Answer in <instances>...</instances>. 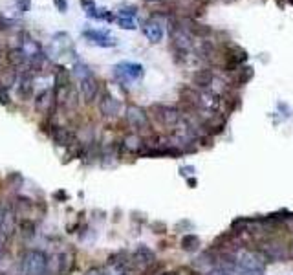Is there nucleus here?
<instances>
[{
  "label": "nucleus",
  "instance_id": "obj_1",
  "mask_svg": "<svg viewBox=\"0 0 293 275\" xmlns=\"http://www.w3.org/2000/svg\"><path fill=\"white\" fill-rule=\"evenodd\" d=\"M50 268V257L39 248H28L19 259L20 275H44Z\"/></svg>",
  "mask_w": 293,
  "mask_h": 275
},
{
  "label": "nucleus",
  "instance_id": "obj_2",
  "mask_svg": "<svg viewBox=\"0 0 293 275\" xmlns=\"http://www.w3.org/2000/svg\"><path fill=\"white\" fill-rule=\"evenodd\" d=\"M19 48L22 50L24 57L28 61V66L32 72H40L48 64V57H46L42 46L35 40L33 37H30L28 33H22L20 35V44Z\"/></svg>",
  "mask_w": 293,
  "mask_h": 275
},
{
  "label": "nucleus",
  "instance_id": "obj_3",
  "mask_svg": "<svg viewBox=\"0 0 293 275\" xmlns=\"http://www.w3.org/2000/svg\"><path fill=\"white\" fill-rule=\"evenodd\" d=\"M255 248L266 257L267 263H284V261H288V240L282 238L280 235L264 238L259 244H255Z\"/></svg>",
  "mask_w": 293,
  "mask_h": 275
},
{
  "label": "nucleus",
  "instance_id": "obj_4",
  "mask_svg": "<svg viewBox=\"0 0 293 275\" xmlns=\"http://www.w3.org/2000/svg\"><path fill=\"white\" fill-rule=\"evenodd\" d=\"M234 259H236V266L246 272H253V274H264L267 266L266 257L262 255L260 251L257 248H242L240 251L234 253Z\"/></svg>",
  "mask_w": 293,
  "mask_h": 275
},
{
  "label": "nucleus",
  "instance_id": "obj_5",
  "mask_svg": "<svg viewBox=\"0 0 293 275\" xmlns=\"http://www.w3.org/2000/svg\"><path fill=\"white\" fill-rule=\"evenodd\" d=\"M150 114L156 119V123H160L163 128H169L170 132L178 127V123L182 121V110L174 105H162V103L152 105Z\"/></svg>",
  "mask_w": 293,
  "mask_h": 275
},
{
  "label": "nucleus",
  "instance_id": "obj_6",
  "mask_svg": "<svg viewBox=\"0 0 293 275\" xmlns=\"http://www.w3.org/2000/svg\"><path fill=\"white\" fill-rule=\"evenodd\" d=\"M145 70L143 66L139 63H129V61H123L114 66V76H116L117 81L121 83H134V81H139L143 77Z\"/></svg>",
  "mask_w": 293,
  "mask_h": 275
},
{
  "label": "nucleus",
  "instance_id": "obj_7",
  "mask_svg": "<svg viewBox=\"0 0 293 275\" xmlns=\"http://www.w3.org/2000/svg\"><path fill=\"white\" fill-rule=\"evenodd\" d=\"M125 119L127 125L134 130V132H143L150 127V118L147 114V110L137 107V105H130L127 112H125Z\"/></svg>",
  "mask_w": 293,
  "mask_h": 275
},
{
  "label": "nucleus",
  "instance_id": "obj_8",
  "mask_svg": "<svg viewBox=\"0 0 293 275\" xmlns=\"http://www.w3.org/2000/svg\"><path fill=\"white\" fill-rule=\"evenodd\" d=\"M130 257H132V263H134V268L139 274H145L152 264L158 263L156 253L150 250L149 246H145V244H137L136 250L130 253Z\"/></svg>",
  "mask_w": 293,
  "mask_h": 275
},
{
  "label": "nucleus",
  "instance_id": "obj_9",
  "mask_svg": "<svg viewBox=\"0 0 293 275\" xmlns=\"http://www.w3.org/2000/svg\"><path fill=\"white\" fill-rule=\"evenodd\" d=\"M108 266H112L117 275H134L136 274V268H134V263H132V257L129 255L127 251L112 253V255L108 257Z\"/></svg>",
  "mask_w": 293,
  "mask_h": 275
},
{
  "label": "nucleus",
  "instance_id": "obj_10",
  "mask_svg": "<svg viewBox=\"0 0 293 275\" xmlns=\"http://www.w3.org/2000/svg\"><path fill=\"white\" fill-rule=\"evenodd\" d=\"M50 268H53V272L57 275H68L75 268V255H73V251H61L57 255H53L52 261H50Z\"/></svg>",
  "mask_w": 293,
  "mask_h": 275
},
{
  "label": "nucleus",
  "instance_id": "obj_11",
  "mask_svg": "<svg viewBox=\"0 0 293 275\" xmlns=\"http://www.w3.org/2000/svg\"><path fill=\"white\" fill-rule=\"evenodd\" d=\"M55 107H57V103H55V90L53 88H46L37 94V97H35V110L39 114L52 116L55 112Z\"/></svg>",
  "mask_w": 293,
  "mask_h": 275
},
{
  "label": "nucleus",
  "instance_id": "obj_12",
  "mask_svg": "<svg viewBox=\"0 0 293 275\" xmlns=\"http://www.w3.org/2000/svg\"><path fill=\"white\" fill-rule=\"evenodd\" d=\"M98 109L101 112V116H104V118H116L119 114V110H121V103H119L117 97L112 96L110 92L104 90L103 94L99 96Z\"/></svg>",
  "mask_w": 293,
  "mask_h": 275
},
{
  "label": "nucleus",
  "instance_id": "obj_13",
  "mask_svg": "<svg viewBox=\"0 0 293 275\" xmlns=\"http://www.w3.org/2000/svg\"><path fill=\"white\" fill-rule=\"evenodd\" d=\"M83 37L88 42H92V44L99 46V48H112V46H116V39L112 37L106 30H85Z\"/></svg>",
  "mask_w": 293,
  "mask_h": 275
},
{
  "label": "nucleus",
  "instance_id": "obj_14",
  "mask_svg": "<svg viewBox=\"0 0 293 275\" xmlns=\"http://www.w3.org/2000/svg\"><path fill=\"white\" fill-rule=\"evenodd\" d=\"M52 140L57 143V145H63V147H72L73 143H77V136L73 134L70 128L61 127V125H52V128L48 130Z\"/></svg>",
  "mask_w": 293,
  "mask_h": 275
},
{
  "label": "nucleus",
  "instance_id": "obj_15",
  "mask_svg": "<svg viewBox=\"0 0 293 275\" xmlns=\"http://www.w3.org/2000/svg\"><path fill=\"white\" fill-rule=\"evenodd\" d=\"M79 92H81V96H83L85 103L96 101L99 96L98 79H96L94 76H88V77H85V79H81V81H79Z\"/></svg>",
  "mask_w": 293,
  "mask_h": 275
},
{
  "label": "nucleus",
  "instance_id": "obj_16",
  "mask_svg": "<svg viewBox=\"0 0 293 275\" xmlns=\"http://www.w3.org/2000/svg\"><path fill=\"white\" fill-rule=\"evenodd\" d=\"M145 145H147V141L139 136V132H129V134H125L123 141H121V149L129 151V153H136V154H141Z\"/></svg>",
  "mask_w": 293,
  "mask_h": 275
},
{
  "label": "nucleus",
  "instance_id": "obj_17",
  "mask_svg": "<svg viewBox=\"0 0 293 275\" xmlns=\"http://www.w3.org/2000/svg\"><path fill=\"white\" fill-rule=\"evenodd\" d=\"M17 94L22 101H28L33 94V77L32 72H22L19 74V81H17Z\"/></svg>",
  "mask_w": 293,
  "mask_h": 275
},
{
  "label": "nucleus",
  "instance_id": "obj_18",
  "mask_svg": "<svg viewBox=\"0 0 293 275\" xmlns=\"http://www.w3.org/2000/svg\"><path fill=\"white\" fill-rule=\"evenodd\" d=\"M213 83H215V74L209 68H202L193 74V86L196 90H209Z\"/></svg>",
  "mask_w": 293,
  "mask_h": 275
},
{
  "label": "nucleus",
  "instance_id": "obj_19",
  "mask_svg": "<svg viewBox=\"0 0 293 275\" xmlns=\"http://www.w3.org/2000/svg\"><path fill=\"white\" fill-rule=\"evenodd\" d=\"M143 35L149 39L150 42H162L163 39V28L158 20L150 19L143 24Z\"/></svg>",
  "mask_w": 293,
  "mask_h": 275
},
{
  "label": "nucleus",
  "instance_id": "obj_20",
  "mask_svg": "<svg viewBox=\"0 0 293 275\" xmlns=\"http://www.w3.org/2000/svg\"><path fill=\"white\" fill-rule=\"evenodd\" d=\"M13 211L19 218H32L30 215L33 211V200L28 196H17L13 202Z\"/></svg>",
  "mask_w": 293,
  "mask_h": 275
},
{
  "label": "nucleus",
  "instance_id": "obj_21",
  "mask_svg": "<svg viewBox=\"0 0 293 275\" xmlns=\"http://www.w3.org/2000/svg\"><path fill=\"white\" fill-rule=\"evenodd\" d=\"M200 246H202V238L198 237L196 233H185L180 238V248L187 253H196L200 251Z\"/></svg>",
  "mask_w": 293,
  "mask_h": 275
},
{
  "label": "nucleus",
  "instance_id": "obj_22",
  "mask_svg": "<svg viewBox=\"0 0 293 275\" xmlns=\"http://www.w3.org/2000/svg\"><path fill=\"white\" fill-rule=\"evenodd\" d=\"M68 46H70V37H68L66 33H57V35H53L52 39L50 51H52V53H63Z\"/></svg>",
  "mask_w": 293,
  "mask_h": 275
},
{
  "label": "nucleus",
  "instance_id": "obj_23",
  "mask_svg": "<svg viewBox=\"0 0 293 275\" xmlns=\"http://www.w3.org/2000/svg\"><path fill=\"white\" fill-rule=\"evenodd\" d=\"M17 233H20L24 238L33 237V235H35V222H33L32 218H19Z\"/></svg>",
  "mask_w": 293,
  "mask_h": 275
},
{
  "label": "nucleus",
  "instance_id": "obj_24",
  "mask_svg": "<svg viewBox=\"0 0 293 275\" xmlns=\"http://www.w3.org/2000/svg\"><path fill=\"white\" fill-rule=\"evenodd\" d=\"M73 77L77 79V81H81V79H85V77L88 76H94L90 70V66H86L85 63H75L73 64V70H72Z\"/></svg>",
  "mask_w": 293,
  "mask_h": 275
},
{
  "label": "nucleus",
  "instance_id": "obj_25",
  "mask_svg": "<svg viewBox=\"0 0 293 275\" xmlns=\"http://www.w3.org/2000/svg\"><path fill=\"white\" fill-rule=\"evenodd\" d=\"M81 6H83V9H85V13L88 15V17H92V19H98V7H96V4H94V0H81Z\"/></svg>",
  "mask_w": 293,
  "mask_h": 275
},
{
  "label": "nucleus",
  "instance_id": "obj_26",
  "mask_svg": "<svg viewBox=\"0 0 293 275\" xmlns=\"http://www.w3.org/2000/svg\"><path fill=\"white\" fill-rule=\"evenodd\" d=\"M137 15V9L134 6H127V7H121L119 11H117V19H136Z\"/></svg>",
  "mask_w": 293,
  "mask_h": 275
},
{
  "label": "nucleus",
  "instance_id": "obj_27",
  "mask_svg": "<svg viewBox=\"0 0 293 275\" xmlns=\"http://www.w3.org/2000/svg\"><path fill=\"white\" fill-rule=\"evenodd\" d=\"M117 24L119 28H123V30H136V20L134 19H117Z\"/></svg>",
  "mask_w": 293,
  "mask_h": 275
},
{
  "label": "nucleus",
  "instance_id": "obj_28",
  "mask_svg": "<svg viewBox=\"0 0 293 275\" xmlns=\"http://www.w3.org/2000/svg\"><path fill=\"white\" fill-rule=\"evenodd\" d=\"M83 275H110V272L106 268H103V266H92Z\"/></svg>",
  "mask_w": 293,
  "mask_h": 275
},
{
  "label": "nucleus",
  "instance_id": "obj_29",
  "mask_svg": "<svg viewBox=\"0 0 293 275\" xmlns=\"http://www.w3.org/2000/svg\"><path fill=\"white\" fill-rule=\"evenodd\" d=\"M15 6L20 13H26L32 7V0H15Z\"/></svg>",
  "mask_w": 293,
  "mask_h": 275
},
{
  "label": "nucleus",
  "instance_id": "obj_30",
  "mask_svg": "<svg viewBox=\"0 0 293 275\" xmlns=\"http://www.w3.org/2000/svg\"><path fill=\"white\" fill-rule=\"evenodd\" d=\"M196 173V167L195 165H182L180 167V174L182 176H187V178H191V176H195Z\"/></svg>",
  "mask_w": 293,
  "mask_h": 275
},
{
  "label": "nucleus",
  "instance_id": "obj_31",
  "mask_svg": "<svg viewBox=\"0 0 293 275\" xmlns=\"http://www.w3.org/2000/svg\"><path fill=\"white\" fill-rule=\"evenodd\" d=\"M9 238L4 235V233H0V263H2V257H4V251H6V244Z\"/></svg>",
  "mask_w": 293,
  "mask_h": 275
},
{
  "label": "nucleus",
  "instance_id": "obj_32",
  "mask_svg": "<svg viewBox=\"0 0 293 275\" xmlns=\"http://www.w3.org/2000/svg\"><path fill=\"white\" fill-rule=\"evenodd\" d=\"M150 228H152V230H154V233H158V235L167 231V226L163 224V222H152V224H150Z\"/></svg>",
  "mask_w": 293,
  "mask_h": 275
},
{
  "label": "nucleus",
  "instance_id": "obj_33",
  "mask_svg": "<svg viewBox=\"0 0 293 275\" xmlns=\"http://www.w3.org/2000/svg\"><path fill=\"white\" fill-rule=\"evenodd\" d=\"M53 4H55V7H57L61 13H65L66 9H68V2H66V0H53Z\"/></svg>",
  "mask_w": 293,
  "mask_h": 275
},
{
  "label": "nucleus",
  "instance_id": "obj_34",
  "mask_svg": "<svg viewBox=\"0 0 293 275\" xmlns=\"http://www.w3.org/2000/svg\"><path fill=\"white\" fill-rule=\"evenodd\" d=\"M0 103H2V105H7V103H9V96H7V90H6V88H2V86H0Z\"/></svg>",
  "mask_w": 293,
  "mask_h": 275
},
{
  "label": "nucleus",
  "instance_id": "obj_35",
  "mask_svg": "<svg viewBox=\"0 0 293 275\" xmlns=\"http://www.w3.org/2000/svg\"><path fill=\"white\" fill-rule=\"evenodd\" d=\"M288 261H293V238L288 240Z\"/></svg>",
  "mask_w": 293,
  "mask_h": 275
},
{
  "label": "nucleus",
  "instance_id": "obj_36",
  "mask_svg": "<svg viewBox=\"0 0 293 275\" xmlns=\"http://www.w3.org/2000/svg\"><path fill=\"white\" fill-rule=\"evenodd\" d=\"M6 205H4V202L0 200V224H2V218H4V213H6Z\"/></svg>",
  "mask_w": 293,
  "mask_h": 275
},
{
  "label": "nucleus",
  "instance_id": "obj_37",
  "mask_svg": "<svg viewBox=\"0 0 293 275\" xmlns=\"http://www.w3.org/2000/svg\"><path fill=\"white\" fill-rule=\"evenodd\" d=\"M160 275H182V274H180L178 270H165V272H163V274H160Z\"/></svg>",
  "mask_w": 293,
  "mask_h": 275
},
{
  "label": "nucleus",
  "instance_id": "obj_38",
  "mask_svg": "<svg viewBox=\"0 0 293 275\" xmlns=\"http://www.w3.org/2000/svg\"><path fill=\"white\" fill-rule=\"evenodd\" d=\"M187 184H189L191 187H196V178H187Z\"/></svg>",
  "mask_w": 293,
  "mask_h": 275
},
{
  "label": "nucleus",
  "instance_id": "obj_39",
  "mask_svg": "<svg viewBox=\"0 0 293 275\" xmlns=\"http://www.w3.org/2000/svg\"><path fill=\"white\" fill-rule=\"evenodd\" d=\"M145 2H158V0H145Z\"/></svg>",
  "mask_w": 293,
  "mask_h": 275
},
{
  "label": "nucleus",
  "instance_id": "obj_40",
  "mask_svg": "<svg viewBox=\"0 0 293 275\" xmlns=\"http://www.w3.org/2000/svg\"><path fill=\"white\" fill-rule=\"evenodd\" d=\"M0 275H6V274H0Z\"/></svg>",
  "mask_w": 293,
  "mask_h": 275
}]
</instances>
